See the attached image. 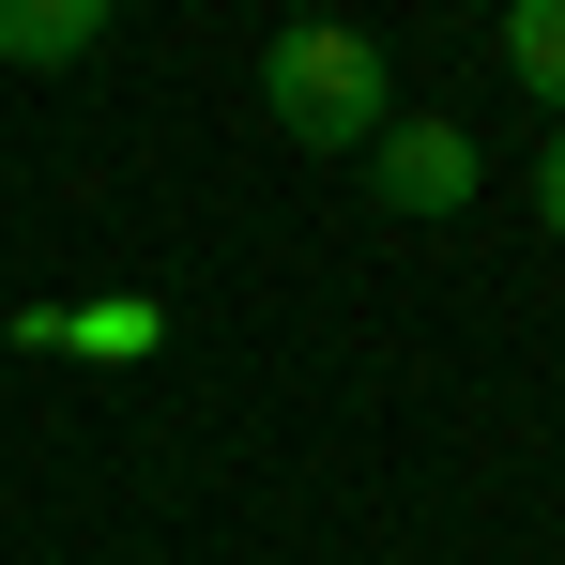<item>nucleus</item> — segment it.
Segmentation results:
<instances>
[{
  "label": "nucleus",
  "mask_w": 565,
  "mask_h": 565,
  "mask_svg": "<svg viewBox=\"0 0 565 565\" xmlns=\"http://www.w3.org/2000/svg\"><path fill=\"white\" fill-rule=\"evenodd\" d=\"M260 107H276V138H306L337 169V153H367L382 122H397V62H382V31H352V15H290L276 46H260Z\"/></svg>",
  "instance_id": "nucleus-1"
},
{
  "label": "nucleus",
  "mask_w": 565,
  "mask_h": 565,
  "mask_svg": "<svg viewBox=\"0 0 565 565\" xmlns=\"http://www.w3.org/2000/svg\"><path fill=\"white\" fill-rule=\"evenodd\" d=\"M473 184H489V153H473L459 122H382L367 138V199L382 214H459Z\"/></svg>",
  "instance_id": "nucleus-2"
},
{
  "label": "nucleus",
  "mask_w": 565,
  "mask_h": 565,
  "mask_svg": "<svg viewBox=\"0 0 565 565\" xmlns=\"http://www.w3.org/2000/svg\"><path fill=\"white\" fill-rule=\"evenodd\" d=\"M535 230L565 245V122H551V153H535Z\"/></svg>",
  "instance_id": "nucleus-6"
},
{
  "label": "nucleus",
  "mask_w": 565,
  "mask_h": 565,
  "mask_svg": "<svg viewBox=\"0 0 565 565\" xmlns=\"http://www.w3.org/2000/svg\"><path fill=\"white\" fill-rule=\"evenodd\" d=\"M107 46V0H0V62L15 77H77Z\"/></svg>",
  "instance_id": "nucleus-3"
},
{
  "label": "nucleus",
  "mask_w": 565,
  "mask_h": 565,
  "mask_svg": "<svg viewBox=\"0 0 565 565\" xmlns=\"http://www.w3.org/2000/svg\"><path fill=\"white\" fill-rule=\"evenodd\" d=\"M15 337H31V352H153L169 321H153V306H46V321H15Z\"/></svg>",
  "instance_id": "nucleus-5"
},
{
  "label": "nucleus",
  "mask_w": 565,
  "mask_h": 565,
  "mask_svg": "<svg viewBox=\"0 0 565 565\" xmlns=\"http://www.w3.org/2000/svg\"><path fill=\"white\" fill-rule=\"evenodd\" d=\"M489 46H504V77L565 122V0H504V31H489Z\"/></svg>",
  "instance_id": "nucleus-4"
}]
</instances>
